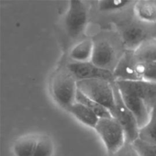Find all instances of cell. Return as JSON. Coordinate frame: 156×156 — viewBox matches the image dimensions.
Listing matches in <instances>:
<instances>
[{
	"label": "cell",
	"mask_w": 156,
	"mask_h": 156,
	"mask_svg": "<svg viewBox=\"0 0 156 156\" xmlns=\"http://www.w3.org/2000/svg\"><path fill=\"white\" fill-rule=\"evenodd\" d=\"M76 101L80 102L93 111L99 118L112 117L110 111L104 106L84 95L77 90Z\"/></svg>",
	"instance_id": "e0dca14e"
},
{
	"label": "cell",
	"mask_w": 156,
	"mask_h": 156,
	"mask_svg": "<svg viewBox=\"0 0 156 156\" xmlns=\"http://www.w3.org/2000/svg\"><path fill=\"white\" fill-rule=\"evenodd\" d=\"M121 98L137 121L139 128L148 121L156 107V83L144 80H116Z\"/></svg>",
	"instance_id": "6da1fadb"
},
{
	"label": "cell",
	"mask_w": 156,
	"mask_h": 156,
	"mask_svg": "<svg viewBox=\"0 0 156 156\" xmlns=\"http://www.w3.org/2000/svg\"><path fill=\"white\" fill-rule=\"evenodd\" d=\"M138 138L156 144V107L152 110L147 123L139 129Z\"/></svg>",
	"instance_id": "2e32d148"
},
{
	"label": "cell",
	"mask_w": 156,
	"mask_h": 156,
	"mask_svg": "<svg viewBox=\"0 0 156 156\" xmlns=\"http://www.w3.org/2000/svg\"><path fill=\"white\" fill-rule=\"evenodd\" d=\"M87 18V10L83 2L70 1L64 20L68 34L73 38L79 36L84 29Z\"/></svg>",
	"instance_id": "52a82bcc"
},
{
	"label": "cell",
	"mask_w": 156,
	"mask_h": 156,
	"mask_svg": "<svg viewBox=\"0 0 156 156\" xmlns=\"http://www.w3.org/2000/svg\"><path fill=\"white\" fill-rule=\"evenodd\" d=\"M130 1L105 0L98 2V8L102 12H112L122 9L133 3Z\"/></svg>",
	"instance_id": "d6986e66"
},
{
	"label": "cell",
	"mask_w": 156,
	"mask_h": 156,
	"mask_svg": "<svg viewBox=\"0 0 156 156\" xmlns=\"http://www.w3.org/2000/svg\"><path fill=\"white\" fill-rule=\"evenodd\" d=\"M66 68L77 80L102 79L110 82L115 81L112 71L98 67L90 61L85 62H73L69 63Z\"/></svg>",
	"instance_id": "ba28073f"
},
{
	"label": "cell",
	"mask_w": 156,
	"mask_h": 156,
	"mask_svg": "<svg viewBox=\"0 0 156 156\" xmlns=\"http://www.w3.org/2000/svg\"><path fill=\"white\" fill-rule=\"evenodd\" d=\"M156 38V24L141 21L136 18L127 23L121 32V38L126 50L134 51L145 41Z\"/></svg>",
	"instance_id": "5b68a950"
},
{
	"label": "cell",
	"mask_w": 156,
	"mask_h": 156,
	"mask_svg": "<svg viewBox=\"0 0 156 156\" xmlns=\"http://www.w3.org/2000/svg\"><path fill=\"white\" fill-rule=\"evenodd\" d=\"M115 99V108L112 117L115 118L122 127L126 142L133 143L139 136V126L135 116L123 101L115 83H112Z\"/></svg>",
	"instance_id": "8992f818"
},
{
	"label": "cell",
	"mask_w": 156,
	"mask_h": 156,
	"mask_svg": "<svg viewBox=\"0 0 156 156\" xmlns=\"http://www.w3.org/2000/svg\"><path fill=\"white\" fill-rule=\"evenodd\" d=\"M38 136L27 135L21 137L14 144L13 151L15 156H33Z\"/></svg>",
	"instance_id": "4fadbf2b"
},
{
	"label": "cell",
	"mask_w": 156,
	"mask_h": 156,
	"mask_svg": "<svg viewBox=\"0 0 156 156\" xmlns=\"http://www.w3.org/2000/svg\"><path fill=\"white\" fill-rule=\"evenodd\" d=\"M110 156H140L133 144L126 142L116 152Z\"/></svg>",
	"instance_id": "44dd1931"
},
{
	"label": "cell",
	"mask_w": 156,
	"mask_h": 156,
	"mask_svg": "<svg viewBox=\"0 0 156 156\" xmlns=\"http://www.w3.org/2000/svg\"><path fill=\"white\" fill-rule=\"evenodd\" d=\"M54 144L50 138L46 135L38 136L33 156H52Z\"/></svg>",
	"instance_id": "ac0fdd59"
},
{
	"label": "cell",
	"mask_w": 156,
	"mask_h": 156,
	"mask_svg": "<svg viewBox=\"0 0 156 156\" xmlns=\"http://www.w3.org/2000/svg\"><path fill=\"white\" fill-rule=\"evenodd\" d=\"M94 129L102 140L108 156L116 152L126 143L124 130L113 117L99 118Z\"/></svg>",
	"instance_id": "277c9868"
},
{
	"label": "cell",
	"mask_w": 156,
	"mask_h": 156,
	"mask_svg": "<svg viewBox=\"0 0 156 156\" xmlns=\"http://www.w3.org/2000/svg\"><path fill=\"white\" fill-rule=\"evenodd\" d=\"M94 41L91 39L83 40L74 46L69 52V57L76 62H90L94 48Z\"/></svg>",
	"instance_id": "8fae6325"
},
{
	"label": "cell",
	"mask_w": 156,
	"mask_h": 156,
	"mask_svg": "<svg viewBox=\"0 0 156 156\" xmlns=\"http://www.w3.org/2000/svg\"><path fill=\"white\" fill-rule=\"evenodd\" d=\"M77 119L91 127L94 128L99 118L85 105L75 102L68 110Z\"/></svg>",
	"instance_id": "7c38bea8"
},
{
	"label": "cell",
	"mask_w": 156,
	"mask_h": 156,
	"mask_svg": "<svg viewBox=\"0 0 156 156\" xmlns=\"http://www.w3.org/2000/svg\"><path fill=\"white\" fill-rule=\"evenodd\" d=\"M140 156H156V144L145 142L140 138L132 143Z\"/></svg>",
	"instance_id": "ffe728a7"
},
{
	"label": "cell",
	"mask_w": 156,
	"mask_h": 156,
	"mask_svg": "<svg viewBox=\"0 0 156 156\" xmlns=\"http://www.w3.org/2000/svg\"><path fill=\"white\" fill-rule=\"evenodd\" d=\"M51 87L55 101L67 110L76 102L77 80L67 68L59 69L54 74Z\"/></svg>",
	"instance_id": "3957f363"
},
{
	"label": "cell",
	"mask_w": 156,
	"mask_h": 156,
	"mask_svg": "<svg viewBox=\"0 0 156 156\" xmlns=\"http://www.w3.org/2000/svg\"><path fill=\"white\" fill-rule=\"evenodd\" d=\"M133 51L138 60L156 63V38L145 41Z\"/></svg>",
	"instance_id": "9a60e30c"
},
{
	"label": "cell",
	"mask_w": 156,
	"mask_h": 156,
	"mask_svg": "<svg viewBox=\"0 0 156 156\" xmlns=\"http://www.w3.org/2000/svg\"><path fill=\"white\" fill-rule=\"evenodd\" d=\"M115 58V51L110 44L105 41L94 43L91 62L98 67L110 70Z\"/></svg>",
	"instance_id": "9c48e42d"
},
{
	"label": "cell",
	"mask_w": 156,
	"mask_h": 156,
	"mask_svg": "<svg viewBox=\"0 0 156 156\" xmlns=\"http://www.w3.org/2000/svg\"><path fill=\"white\" fill-rule=\"evenodd\" d=\"M133 12L136 18L141 21L156 24V2L146 0L135 1Z\"/></svg>",
	"instance_id": "30bf717a"
},
{
	"label": "cell",
	"mask_w": 156,
	"mask_h": 156,
	"mask_svg": "<svg viewBox=\"0 0 156 156\" xmlns=\"http://www.w3.org/2000/svg\"><path fill=\"white\" fill-rule=\"evenodd\" d=\"M112 83L102 79H90L77 80V87L84 95L107 108L112 116L115 108Z\"/></svg>",
	"instance_id": "7a4b0ae2"
},
{
	"label": "cell",
	"mask_w": 156,
	"mask_h": 156,
	"mask_svg": "<svg viewBox=\"0 0 156 156\" xmlns=\"http://www.w3.org/2000/svg\"><path fill=\"white\" fill-rule=\"evenodd\" d=\"M135 58V71L136 80L156 83V63L140 61L136 57Z\"/></svg>",
	"instance_id": "5bb4252c"
}]
</instances>
